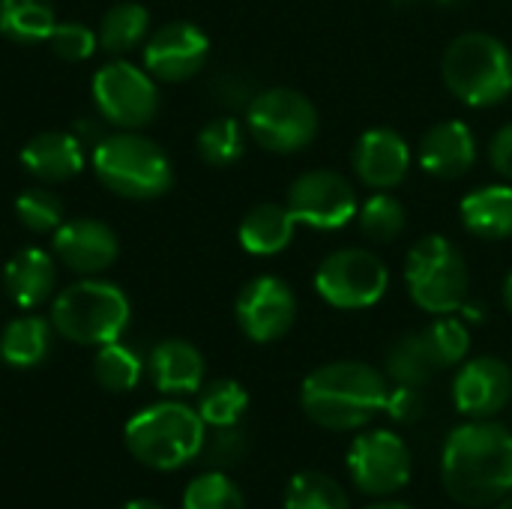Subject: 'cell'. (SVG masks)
<instances>
[{
  "mask_svg": "<svg viewBox=\"0 0 512 509\" xmlns=\"http://www.w3.org/2000/svg\"><path fill=\"white\" fill-rule=\"evenodd\" d=\"M210 39L192 21H171L144 42V69L159 81H186L207 63Z\"/></svg>",
  "mask_w": 512,
  "mask_h": 509,
  "instance_id": "obj_14",
  "label": "cell"
},
{
  "mask_svg": "<svg viewBox=\"0 0 512 509\" xmlns=\"http://www.w3.org/2000/svg\"><path fill=\"white\" fill-rule=\"evenodd\" d=\"M15 216L33 234H54L66 222L63 201L48 189H24L15 198Z\"/></svg>",
  "mask_w": 512,
  "mask_h": 509,
  "instance_id": "obj_35",
  "label": "cell"
},
{
  "mask_svg": "<svg viewBox=\"0 0 512 509\" xmlns=\"http://www.w3.org/2000/svg\"><path fill=\"white\" fill-rule=\"evenodd\" d=\"M120 509H165L162 504H156V501H129V504H123Z\"/></svg>",
  "mask_w": 512,
  "mask_h": 509,
  "instance_id": "obj_40",
  "label": "cell"
},
{
  "mask_svg": "<svg viewBox=\"0 0 512 509\" xmlns=\"http://www.w3.org/2000/svg\"><path fill=\"white\" fill-rule=\"evenodd\" d=\"M387 375L360 360H336L306 375L300 387L303 414L330 432H354L369 426L387 405Z\"/></svg>",
  "mask_w": 512,
  "mask_h": 509,
  "instance_id": "obj_2",
  "label": "cell"
},
{
  "mask_svg": "<svg viewBox=\"0 0 512 509\" xmlns=\"http://www.w3.org/2000/svg\"><path fill=\"white\" fill-rule=\"evenodd\" d=\"M132 318L129 297L114 282L84 276L63 288L51 303V327L75 345H108L117 342Z\"/></svg>",
  "mask_w": 512,
  "mask_h": 509,
  "instance_id": "obj_5",
  "label": "cell"
},
{
  "mask_svg": "<svg viewBox=\"0 0 512 509\" xmlns=\"http://www.w3.org/2000/svg\"><path fill=\"white\" fill-rule=\"evenodd\" d=\"M495 509H512V492L507 495V498H504V501H498V504H495Z\"/></svg>",
  "mask_w": 512,
  "mask_h": 509,
  "instance_id": "obj_43",
  "label": "cell"
},
{
  "mask_svg": "<svg viewBox=\"0 0 512 509\" xmlns=\"http://www.w3.org/2000/svg\"><path fill=\"white\" fill-rule=\"evenodd\" d=\"M357 219H360V231L375 243L396 240L408 225V213L402 201L390 192H375L366 204H360Z\"/></svg>",
  "mask_w": 512,
  "mask_h": 509,
  "instance_id": "obj_32",
  "label": "cell"
},
{
  "mask_svg": "<svg viewBox=\"0 0 512 509\" xmlns=\"http://www.w3.org/2000/svg\"><path fill=\"white\" fill-rule=\"evenodd\" d=\"M90 90L99 117L117 129H141L159 114L156 78L129 60H111L99 66Z\"/></svg>",
  "mask_w": 512,
  "mask_h": 509,
  "instance_id": "obj_9",
  "label": "cell"
},
{
  "mask_svg": "<svg viewBox=\"0 0 512 509\" xmlns=\"http://www.w3.org/2000/svg\"><path fill=\"white\" fill-rule=\"evenodd\" d=\"M150 30V15L141 3H117L111 6L102 21H99V45L111 54H129L132 48H138L147 39Z\"/></svg>",
  "mask_w": 512,
  "mask_h": 509,
  "instance_id": "obj_26",
  "label": "cell"
},
{
  "mask_svg": "<svg viewBox=\"0 0 512 509\" xmlns=\"http://www.w3.org/2000/svg\"><path fill=\"white\" fill-rule=\"evenodd\" d=\"M405 285L411 300L429 315H453L468 300L465 255L441 234L417 240L405 258Z\"/></svg>",
  "mask_w": 512,
  "mask_h": 509,
  "instance_id": "obj_7",
  "label": "cell"
},
{
  "mask_svg": "<svg viewBox=\"0 0 512 509\" xmlns=\"http://www.w3.org/2000/svg\"><path fill=\"white\" fill-rule=\"evenodd\" d=\"M465 228L480 240H507L512 237V186L495 183L468 192L459 204Z\"/></svg>",
  "mask_w": 512,
  "mask_h": 509,
  "instance_id": "obj_22",
  "label": "cell"
},
{
  "mask_svg": "<svg viewBox=\"0 0 512 509\" xmlns=\"http://www.w3.org/2000/svg\"><path fill=\"white\" fill-rule=\"evenodd\" d=\"M150 381L165 396H189L204 384V357L186 339H165L147 357Z\"/></svg>",
  "mask_w": 512,
  "mask_h": 509,
  "instance_id": "obj_20",
  "label": "cell"
},
{
  "mask_svg": "<svg viewBox=\"0 0 512 509\" xmlns=\"http://www.w3.org/2000/svg\"><path fill=\"white\" fill-rule=\"evenodd\" d=\"M120 252V240L111 225L99 219H69L54 231V255L78 276L105 273Z\"/></svg>",
  "mask_w": 512,
  "mask_h": 509,
  "instance_id": "obj_16",
  "label": "cell"
},
{
  "mask_svg": "<svg viewBox=\"0 0 512 509\" xmlns=\"http://www.w3.org/2000/svg\"><path fill=\"white\" fill-rule=\"evenodd\" d=\"M417 156L426 174L441 180H456L474 168L477 138L462 120H441L423 132Z\"/></svg>",
  "mask_w": 512,
  "mask_h": 509,
  "instance_id": "obj_18",
  "label": "cell"
},
{
  "mask_svg": "<svg viewBox=\"0 0 512 509\" xmlns=\"http://www.w3.org/2000/svg\"><path fill=\"white\" fill-rule=\"evenodd\" d=\"M438 372L423 333H405L387 351V378L405 387H426Z\"/></svg>",
  "mask_w": 512,
  "mask_h": 509,
  "instance_id": "obj_27",
  "label": "cell"
},
{
  "mask_svg": "<svg viewBox=\"0 0 512 509\" xmlns=\"http://www.w3.org/2000/svg\"><path fill=\"white\" fill-rule=\"evenodd\" d=\"M444 492L468 509L495 507L512 492V432L495 420L456 426L441 450Z\"/></svg>",
  "mask_w": 512,
  "mask_h": 509,
  "instance_id": "obj_1",
  "label": "cell"
},
{
  "mask_svg": "<svg viewBox=\"0 0 512 509\" xmlns=\"http://www.w3.org/2000/svg\"><path fill=\"white\" fill-rule=\"evenodd\" d=\"M246 126L255 144L270 153H300L318 135V108L309 96L291 87H273L255 93L246 105Z\"/></svg>",
  "mask_w": 512,
  "mask_h": 509,
  "instance_id": "obj_8",
  "label": "cell"
},
{
  "mask_svg": "<svg viewBox=\"0 0 512 509\" xmlns=\"http://www.w3.org/2000/svg\"><path fill=\"white\" fill-rule=\"evenodd\" d=\"M57 285V267L54 258L45 249L27 246L18 249L6 267H3V288L6 297L18 306V309H39Z\"/></svg>",
  "mask_w": 512,
  "mask_h": 509,
  "instance_id": "obj_21",
  "label": "cell"
},
{
  "mask_svg": "<svg viewBox=\"0 0 512 509\" xmlns=\"http://www.w3.org/2000/svg\"><path fill=\"white\" fill-rule=\"evenodd\" d=\"M351 165L366 186L375 192H390L411 171V147L396 129L378 126L357 138Z\"/></svg>",
  "mask_w": 512,
  "mask_h": 509,
  "instance_id": "obj_17",
  "label": "cell"
},
{
  "mask_svg": "<svg viewBox=\"0 0 512 509\" xmlns=\"http://www.w3.org/2000/svg\"><path fill=\"white\" fill-rule=\"evenodd\" d=\"M504 306L512 312V270H510V276L504 279Z\"/></svg>",
  "mask_w": 512,
  "mask_h": 509,
  "instance_id": "obj_42",
  "label": "cell"
},
{
  "mask_svg": "<svg viewBox=\"0 0 512 509\" xmlns=\"http://www.w3.org/2000/svg\"><path fill=\"white\" fill-rule=\"evenodd\" d=\"M384 414H387L393 423H399V426H411V423H417V420L426 414V396H423V387H405V384H396V387L387 393Z\"/></svg>",
  "mask_w": 512,
  "mask_h": 509,
  "instance_id": "obj_37",
  "label": "cell"
},
{
  "mask_svg": "<svg viewBox=\"0 0 512 509\" xmlns=\"http://www.w3.org/2000/svg\"><path fill=\"white\" fill-rule=\"evenodd\" d=\"M441 75L459 102L492 108L512 93V51L492 33H462L447 45Z\"/></svg>",
  "mask_w": 512,
  "mask_h": 509,
  "instance_id": "obj_4",
  "label": "cell"
},
{
  "mask_svg": "<svg viewBox=\"0 0 512 509\" xmlns=\"http://www.w3.org/2000/svg\"><path fill=\"white\" fill-rule=\"evenodd\" d=\"M21 165L42 183H63L84 168V144L75 132L48 129L21 147Z\"/></svg>",
  "mask_w": 512,
  "mask_h": 509,
  "instance_id": "obj_19",
  "label": "cell"
},
{
  "mask_svg": "<svg viewBox=\"0 0 512 509\" xmlns=\"http://www.w3.org/2000/svg\"><path fill=\"white\" fill-rule=\"evenodd\" d=\"M237 324L246 339L267 345L282 339L297 321V294L279 276H258L243 285L237 306Z\"/></svg>",
  "mask_w": 512,
  "mask_h": 509,
  "instance_id": "obj_13",
  "label": "cell"
},
{
  "mask_svg": "<svg viewBox=\"0 0 512 509\" xmlns=\"http://www.w3.org/2000/svg\"><path fill=\"white\" fill-rule=\"evenodd\" d=\"M48 45H51V51L60 60L81 63V60L93 57V51L99 45V36L87 24H81V21H63V24L57 21L51 36H48Z\"/></svg>",
  "mask_w": 512,
  "mask_h": 509,
  "instance_id": "obj_36",
  "label": "cell"
},
{
  "mask_svg": "<svg viewBox=\"0 0 512 509\" xmlns=\"http://www.w3.org/2000/svg\"><path fill=\"white\" fill-rule=\"evenodd\" d=\"M141 372H144L141 357L129 345H123L120 339L108 342V345H99V351L93 357V378L108 393L135 390L138 381H141Z\"/></svg>",
  "mask_w": 512,
  "mask_h": 509,
  "instance_id": "obj_28",
  "label": "cell"
},
{
  "mask_svg": "<svg viewBox=\"0 0 512 509\" xmlns=\"http://www.w3.org/2000/svg\"><path fill=\"white\" fill-rule=\"evenodd\" d=\"M489 162H492V168L501 177L512 180V123L501 126L492 135V141H489Z\"/></svg>",
  "mask_w": 512,
  "mask_h": 509,
  "instance_id": "obj_39",
  "label": "cell"
},
{
  "mask_svg": "<svg viewBox=\"0 0 512 509\" xmlns=\"http://www.w3.org/2000/svg\"><path fill=\"white\" fill-rule=\"evenodd\" d=\"M246 150V132L234 117H216L198 132V153L213 168L234 165Z\"/></svg>",
  "mask_w": 512,
  "mask_h": 509,
  "instance_id": "obj_31",
  "label": "cell"
},
{
  "mask_svg": "<svg viewBox=\"0 0 512 509\" xmlns=\"http://www.w3.org/2000/svg\"><path fill=\"white\" fill-rule=\"evenodd\" d=\"M294 228L297 219L291 216L288 204H258L243 216L237 237L249 255L270 258L288 249V243L294 240Z\"/></svg>",
  "mask_w": 512,
  "mask_h": 509,
  "instance_id": "obj_23",
  "label": "cell"
},
{
  "mask_svg": "<svg viewBox=\"0 0 512 509\" xmlns=\"http://www.w3.org/2000/svg\"><path fill=\"white\" fill-rule=\"evenodd\" d=\"M512 399V369L498 357L462 363L453 381V405L468 420H492Z\"/></svg>",
  "mask_w": 512,
  "mask_h": 509,
  "instance_id": "obj_15",
  "label": "cell"
},
{
  "mask_svg": "<svg viewBox=\"0 0 512 509\" xmlns=\"http://www.w3.org/2000/svg\"><path fill=\"white\" fill-rule=\"evenodd\" d=\"M93 171L102 186H108L114 195L150 201L171 189L174 171L165 150L138 135L135 129H120L114 135H105L93 147Z\"/></svg>",
  "mask_w": 512,
  "mask_h": 509,
  "instance_id": "obj_6",
  "label": "cell"
},
{
  "mask_svg": "<svg viewBox=\"0 0 512 509\" xmlns=\"http://www.w3.org/2000/svg\"><path fill=\"white\" fill-rule=\"evenodd\" d=\"M411 450L390 429H369L357 435L348 450V477L357 492L372 498L396 495L411 480Z\"/></svg>",
  "mask_w": 512,
  "mask_h": 509,
  "instance_id": "obj_11",
  "label": "cell"
},
{
  "mask_svg": "<svg viewBox=\"0 0 512 509\" xmlns=\"http://www.w3.org/2000/svg\"><path fill=\"white\" fill-rule=\"evenodd\" d=\"M213 93L222 105L228 108H243L255 99V87L246 75L240 72H219L213 81Z\"/></svg>",
  "mask_w": 512,
  "mask_h": 509,
  "instance_id": "obj_38",
  "label": "cell"
},
{
  "mask_svg": "<svg viewBox=\"0 0 512 509\" xmlns=\"http://www.w3.org/2000/svg\"><path fill=\"white\" fill-rule=\"evenodd\" d=\"M123 441L132 459L144 468L177 471L204 450L207 423L183 402H156L126 423Z\"/></svg>",
  "mask_w": 512,
  "mask_h": 509,
  "instance_id": "obj_3",
  "label": "cell"
},
{
  "mask_svg": "<svg viewBox=\"0 0 512 509\" xmlns=\"http://www.w3.org/2000/svg\"><path fill=\"white\" fill-rule=\"evenodd\" d=\"M366 509H414L411 504H402V501H378V504H372V507Z\"/></svg>",
  "mask_w": 512,
  "mask_h": 509,
  "instance_id": "obj_41",
  "label": "cell"
},
{
  "mask_svg": "<svg viewBox=\"0 0 512 509\" xmlns=\"http://www.w3.org/2000/svg\"><path fill=\"white\" fill-rule=\"evenodd\" d=\"M183 509H246V498L228 474L207 471L186 486Z\"/></svg>",
  "mask_w": 512,
  "mask_h": 509,
  "instance_id": "obj_34",
  "label": "cell"
},
{
  "mask_svg": "<svg viewBox=\"0 0 512 509\" xmlns=\"http://www.w3.org/2000/svg\"><path fill=\"white\" fill-rule=\"evenodd\" d=\"M51 336H54L51 321L39 315H21L9 321L6 330L0 333V360L9 363L12 369H33L48 357Z\"/></svg>",
  "mask_w": 512,
  "mask_h": 509,
  "instance_id": "obj_24",
  "label": "cell"
},
{
  "mask_svg": "<svg viewBox=\"0 0 512 509\" xmlns=\"http://www.w3.org/2000/svg\"><path fill=\"white\" fill-rule=\"evenodd\" d=\"M288 210L300 225L315 231H339L357 219L360 201L351 180L330 168H315L300 174L288 186Z\"/></svg>",
  "mask_w": 512,
  "mask_h": 509,
  "instance_id": "obj_12",
  "label": "cell"
},
{
  "mask_svg": "<svg viewBox=\"0 0 512 509\" xmlns=\"http://www.w3.org/2000/svg\"><path fill=\"white\" fill-rule=\"evenodd\" d=\"M54 24L51 0H0V33L18 45L48 42Z\"/></svg>",
  "mask_w": 512,
  "mask_h": 509,
  "instance_id": "obj_25",
  "label": "cell"
},
{
  "mask_svg": "<svg viewBox=\"0 0 512 509\" xmlns=\"http://www.w3.org/2000/svg\"><path fill=\"white\" fill-rule=\"evenodd\" d=\"M387 285V264L369 249L330 252L315 273V291L321 294V300L345 312L372 309L387 294Z\"/></svg>",
  "mask_w": 512,
  "mask_h": 509,
  "instance_id": "obj_10",
  "label": "cell"
},
{
  "mask_svg": "<svg viewBox=\"0 0 512 509\" xmlns=\"http://www.w3.org/2000/svg\"><path fill=\"white\" fill-rule=\"evenodd\" d=\"M285 509H348V495L333 477L321 471H300L288 480Z\"/></svg>",
  "mask_w": 512,
  "mask_h": 509,
  "instance_id": "obj_30",
  "label": "cell"
},
{
  "mask_svg": "<svg viewBox=\"0 0 512 509\" xmlns=\"http://www.w3.org/2000/svg\"><path fill=\"white\" fill-rule=\"evenodd\" d=\"M426 339V348L435 360L438 369H453L468 357L471 348V333L468 324L450 315H438V321H432L426 330H420Z\"/></svg>",
  "mask_w": 512,
  "mask_h": 509,
  "instance_id": "obj_33",
  "label": "cell"
},
{
  "mask_svg": "<svg viewBox=\"0 0 512 509\" xmlns=\"http://www.w3.org/2000/svg\"><path fill=\"white\" fill-rule=\"evenodd\" d=\"M246 408H249V393L243 390V384L231 378H219L201 390L195 411L210 429H231L243 420Z\"/></svg>",
  "mask_w": 512,
  "mask_h": 509,
  "instance_id": "obj_29",
  "label": "cell"
}]
</instances>
